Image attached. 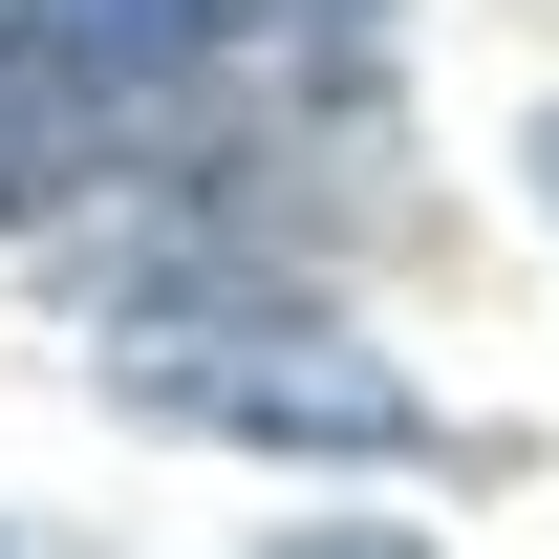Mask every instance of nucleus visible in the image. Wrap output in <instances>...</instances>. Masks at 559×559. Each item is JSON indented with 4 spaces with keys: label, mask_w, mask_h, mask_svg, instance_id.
Masks as SVG:
<instances>
[{
    "label": "nucleus",
    "mask_w": 559,
    "mask_h": 559,
    "mask_svg": "<svg viewBox=\"0 0 559 559\" xmlns=\"http://www.w3.org/2000/svg\"><path fill=\"white\" fill-rule=\"evenodd\" d=\"M108 388L173 409V430H259V452H430V409L323 323H130Z\"/></svg>",
    "instance_id": "nucleus-1"
},
{
    "label": "nucleus",
    "mask_w": 559,
    "mask_h": 559,
    "mask_svg": "<svg viewBox=\"0 0 559 559\" xmlns=\"http://www.w3.org/2000/svg\"><path fill=\"white\" fill-rule=\"evenodd\" d=\"M44 44H66L86 86H108V66L173 86V66H215V44H237V0H44Z\"/></svg>",
    "instance_id": "nucleus-2"
},
{
    "label": "nucleus",
    "mask_w": 559,
    "mask_h": 559,
    "mask_svg": "<svg viewBox=\"0 0 559 559\" xmlns=\"http://www.w3.org/2000/svg\"><path fill=\"white\" fill-rule=\"evenodd\" d=\"M538 194H559V108H538Z\"/></svg>",
    "instance_id": "nucleus-3"
}]
</instances>
